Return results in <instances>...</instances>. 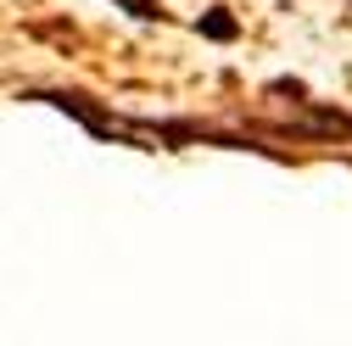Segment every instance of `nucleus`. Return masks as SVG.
I'll list each match as a JSON object with an SVG mask.
<instances>
[{
	"instance_id": "obj_1",
	"label": "nucleus",
	"mask_w": 352,
	"mask_h": 346,
	"mask_svg": "<svg viewBox=\"0 0 352 346\" xmlns=\"http://www.w3.org/2000/svg\"><path fill=\"white\" fill-rule=\"evenodd\" d=\"M196 28H201V34H207V39H224V45H230V39H235V34H241V23H235V17H230V12H207V17H201V23H196Z\"/></svg>"
},
{
	"instance_id": "obj_2",
	"label": "nucleus",
	"mask_w": 352,
	"mask_h": 346,
	"mask_svg": "<svg viewBox=\"0 0 352 346\" xmlns=\"http://www.w3.org/2000/svg\"><path fill=\"white\" fill-rule=\"evenodd\" d=\"M118 6L135 17V23H162L168 12H162V0H118Z\"/></svg>"
}]
</instances>
